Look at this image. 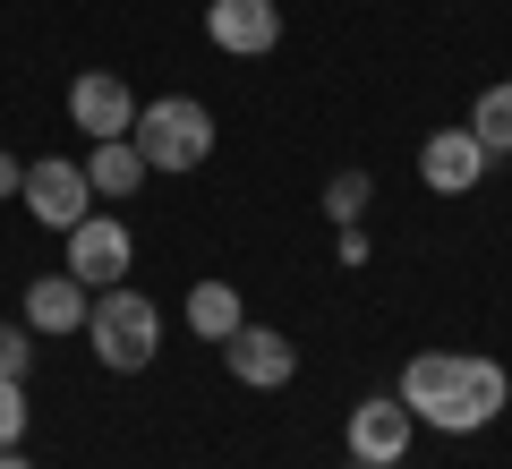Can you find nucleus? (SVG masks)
<instances>
[{
	"mask_svg": "<svg viewBox=\"0 0 512 469\" xmlns=\"http://www.w3.org/2000/svg\"><path fill=\"white\" fill-rule=\"evenodd\" d=\"M86 342H94V359H103L111 376H137V367H154V350H163V307H154L146 290L111 282V290H94V307H86Z\"/></svg>",
	"mask_w": 512,
	"mask_h": 469,
	"instance_id": "1",
	"label": "nucleus"
},
{
	"mask_svg": "<svg viewBox=\"0 0 512 469\" xmlns=\"http://www.w3.org/2000/svg\"><path fill=\"white\" fill-rule=\"evenodd\" d=\"M137 154H146V171H171V180H188V171L214 154V111L188 103V94H163V103L137 111Z\"/></svg>",
	"mask_w": 512,
	"mask_h": 469,
	"instance_id": "2",
	"label": "nucleus"
},
{
	"mask_svg": "<svg viewBox=\"0 0 512 469\" xmlns=\"http://www.w3.org/2000/svg\"><path fill=\"white\" fill-rule=\"evenodd\" d=\"M18 205L43 222V231H60V239H69L77 222L94 214V180H86V163H60V154H43V163H26Z\"/></svg>",
	"mask_w": 512,
	"mask_h": 469,
	"instance_id": "3",
	"label": "nucleus"
},
{
	"mask_svg": "<svg viewBox=\"0 0 512 469\" xmlns=\"http://www.w3.org/2000/svg\"><path fill=\"white\" fill-rule=\"evenodd\" d=\"M402 401H410L419 427L461 435V350H419V359L402 367Z\"/></svg>",
	"mask_w": 512,
	"mask_h": 469,
	"instance_id": "4",
	"label": "nucleus"
},
{
	"mask_svg": "<svg viewBox=\"0 0 512 469\" xmlns=\"http://www.w3.org/2000/svg\"><path fill=\"white\" fill-rule=\"evenodd\" d=\"M410 435H419V418H410V401H402V393H367L359 410H350V461L402 469Z\"/></svg>",
	"mask_w": 512,
	"mask_h": 469,
	"instance_id": "5",
	"label": "nucleus"
},
{
	"mask_svg": "<svg viewBox=\"0 0 512 469\" xmlns=\"http://www.w3.org/2000/svg\"><path fill=\"white\" fill-rule=\"evenodd\" d=\"M205 35L231 60H265L282 43V0H205Z\"/></svg>",
	"mask_w": 512,
	"mask_h": 469,
	"instance_id": "6",
	"label": "nucleus"
},
{
	"mask_svg": "<svg viewBox=\"0 0 512 469\" xmlns=\"http://www.w3.org/2000/svg\"><path fill=\"white\" fill-rule=\"evenodd\" d=\"M128 265H137V239H128L120 214H86V222L69 231V273H77L86 290H111Z\"/></svg>",
	"mask_w": 512,
	"mask_h": 469,
	"instance_id": "7",
	"label": "nucleus"
},
{
	"mask_svg": "<svg viewBox=\"0 0 512 469\" xmlns=\"http://www.w3.org/2000/svg\"><path fill=\"white\" fill-rule=\"evenodd\" d=\"M137 111H146V103L128 94L120 69H86V77L69 86V120L86 128L94 145H103V137H128V128H137Z\"/></svg>",
	"mask_w": 512,
	"mask_h": 469,
	"instance_id": "8",
	"label": "nucleus"
},
{
	"mask_svg": "<svg viewBox=\"0 0 512 469\" xmlns=\"http://www.w3.org/2000/svg\"><path fill=\"white\" fill-rule=\"evenodd\" d=\"M222 367H231V376L248 384V393H282V384L299 376V350L282 342L274 325H239L231 342H222Z\"/></svg>",
	"mask_w": 512,
	"mask_h": 469,
	"instance_id": "9",
	"label": "nucleus"
},
{
	"mask_svg": "<svg viewBox=\"0 0 512 469\" xmlns=\"http://www.w3.org/2000/svg\"><path fill=\"white\" fill-rule=\"evenodd\" d=\"M487 163H495V154L470 137V128H436V137L419 145V180L436 188V197H470V188L487 180Z\"/></svg>",
	"mask_w": 512,
	"mask_h": 469,
	"instance_id": "10",
	"label": "nucleus"
},
{
	"mask_svg": "<svg viewBox=\"0 0 512 469\" xmlns=\"http://www.w3.org/2000/svg\"><path fill=\"white\" fill-rule=\"evenodd\" d=\"M86 307H94V290L60 265L43 282H26V333H86Z\"/></svg>",
	"mask_w": 512,
	"mask_h": 469,
	"instance_id": "11",
	"label": "nucleus"
},
{
	"mask_svg": "<svg viewBox=\"0 0 512 469\" xmlns=\"http://www.w3.org/2000/svg\"><path fill=\"white\" fill-rule=\"evenodd\" d=\"M86 180H94V197L128 205V197H137V180H146V154H137V137H103V145L86 154Z\"/></svg>",
	"mask_w": 512,
	"mask_h": 469,
	"instance_id": "12",
	"label": "nucleus"
},
{
	"mask_svg": "<svg viewBox=\"0 0 512 469\" xmlns=\"http://www.w3.org/2000/svg\"><path fill=\"white\" fill-rule=\"evenodd\" d=\"M504 393H512V376L495 359H461V435L495 427V418H504Z\"/></svg>",
	"mask_w": 512,
	"mask_h": 469,
	"instance_id": "13",
	"label": "nucleus"
},
{
	"mask_svg": "<svg viewBox=\"0 0 512 469\" xmlns=\"http://www.w3.org/2000/svg\"><path fill=\"white\" fill-rule=\"evenodd\" d=\"M239 325H248V307H239L231 282H197L188 290V333H197V342H231Z\"/></svg>",
	"mask_w": 512,
	"mask_h": 469,
	"instance_id": "14",
	"label": "nucleus"
},
{
	"mask_svg": "<svg viewBox=\"0 0 512 469\" xmlns=\"http://www.w3.org/2000/svg\"><path fill=\"white\" fill-rule=\"evenodd\" d=\"M470 137L487 145V154H512V77L478 94V111H470Z\"/></svg>",
	"mask_w": 512,
	"mask_h": 469,
	"instance_id": "15",
	"label": "nucleus"
},
{
	"mask_svg": "<svg viewBox=\"0 0 512 469\" xmlns=\"http://www.w3.org/2000/svg\"><path fill=\"white\" fill-rule=\"evenodd\" d=\"M367 188H376V180H367V171H333V188H325V214L342 222V231H350V222L367 214Z\"/></svg>",
	"mask_w": 512,
	"mask_h": 469,
	"instance_id": "16",
	"label": "nucleus"
},
{
	"mask_svg": "<svg viewBox=\"0 0 512 469\" xmlns=\"http://www.w3.org/2000/svg\"><path fill=\"white\" fill-rule=\"evenodd\" d=\"M26 376H0V452H18V435H26Z\"/></svg>",
	"mask_w": 512,
	"mask_h": 469,
	"instance_id": "17",
	"label": "nucleus"
},
{
	"mask_svg": "<svg viewBox=\"0 0 512 469\" xmlns=\"http://www.w3.org/2000/svg\"><path fill=\"white\" fill-rule=\"evenodd\" d=\"M26 359H35V333H26V325H0V376H26Z\"/></svg>",
	"mask_w": 512,
	"mask_h": 469,
	"instance_id": "18",
	"label": "nucleus"
},
{
	"mask_svg": "<svg viewBox=\"0 0 512 469\" xmlns=\"http://www.w3.org/2000/svg\"><path fill=\"white\" fill-rule=\"evenodd\" d=\"M18 188H26V163H18V154H0V197H18Z\"/></svg>",
	"mask_w": 512,
	"mask_h": 469,
	"instance_id": "19",
	"label": "nucleus"
},
{
	"mask_svg": "<svg viewBox=\"0 0 512 469\" xmlns=\"http://www.w3.org/2000/svg\"><path fill=\"white\" fill-rule=\"evenodd\" d=\"M0 469H35V461H18V452H0Z\"/></svg>",
	"mask_w": 512,
	"mask_h": 469,
	"instance_id": "20",
	"label": "nucleus"
},
{
	"mask_svg": "<svg viewBox=\"0 0 512 469\" xmlns=\"http://www.w3.org/2000/svg\"><path fill=\"white\" fill-rule=\"evenodd\" d=\"M350 469H376V461H350Z\"/></svg>",
	"mask_w": 512,
	"mask_h": 469,
	"instance_id": "21",
	"label": "nucleus"
}]
</instances>
